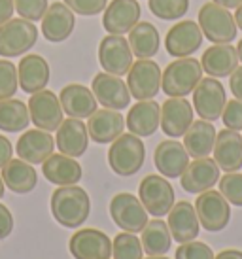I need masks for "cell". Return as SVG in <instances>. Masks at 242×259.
<instances>
[{
    "label": "cell",
    "mask_w": 242,
    "mask_h": 259,
    "mask_svg": "<svg viewBox=\"0 0 242 259\" xmlns=\"http://www.w3.org/2000/svg\"><path fill=\"white\" fill-rule=\"evenodd\" d=\"M91 212V199L86 189L74 186H59L51 195V214L63 227L76 229L87 222Z\"/></svg>",
    "instance_id": "cell-1"
},
{
    "label": "cell",
    "mask_w": 242,
    "mask_h": 259,
    "mask_svg": "<svg viewBox=\"0 0 242 259\" xmlns=\"http://www.w3.org/2000/svg\"><path fill=\"white\" fill-rule=\"evenodd\" d=\"M200 61L193 57H182L167 65L161 76V89L169 97H187L203 79Z\"/></svg>",
    "instance_id": "cell-2"
},
{
    "label": "cell",
    "mask_w": 242,
    "mask_h": 259,
    "mask_svg": "<svg viewBox=\"0 0 242 259\" xmlns=\"http://www.w3.org/2000/svg\"><path fill=\"white\" fill-rule=\"evenodd\" d=\"M144 159H146L144 142L133 133L117 137L108 150V165L117 176L136 174L142 168Z\"/></svg>",
    "instance_id": "cell-3"
},
{
    "label": "cell",
    "mask_w": 242,
    "mask_h": 259,
    "mask_svg": "<svg viewBox=\"0 0 242 259\" xmlns=\"http://www.w3.org/2000/svg\"><path fill=\"white\" fill-rule=\"evenodd\" d=\"M38 42V29L29 19H10L0 25V57H21Z\"/></svg>",
    "instance_id": "cell-4"
},
{
    "label": "cell",
    "mask_w": 242,
    "mask_h": 259,
    "mask_svg": "<svg viewBox=\"0 0 242 259\" xmlns=\"http://www.w3.org/2000/svg\"><path fill=\"white\" fill-rule=\"evenodd\" d=\"M199 27L214 44H229L236 38V23L227 8L207 2L199 10Z\"/></svg>",
    "instance_id": "cell-5"
},
{
    "label": "cell",
    "mask_w": 242,
    "mask_h": 259,
    "mask_svg": "<svg viewBox=\"0 0 242 259\" xmlns=\"http://www.w3.org/2000/svg\"><path fill=\"white\" fill-rule=\"evenodd\" d=\"M138 199L151 216H167L174 206V189L165 176L148 174L138 186Z\"/></svg>",
    "instance_id": "cell-6"
},
{
    "label": "cell",
    "mask_w": 242,
    "mask_h": 259,
    "mask_svg": "<svg viewBox=\"0 0 242 259\" xmlns=\"http://www.w3.org/2000/svg\"><path fill=\"white\" fill-rule=\"evenodd\" d=\"M161 68L151 59H138L127 72V87L131 97L138 101H150L161 89Z\"/></svg>",
    "instance_id": "cell-7"
},
{
    "label": "cell",
    "mask_w": 242,
    "mask_h": 259,
    "mask_svg": "<svg viewBox=\"0 0 242 259\" xmlns=\"http://www.w3.org/2000/svg\"><path fill=\"white\" fill-rule=\"evenodd\" d=\"M195 212H197L199 223L208 233H218L225 229L231 220V206L227 199L220 191H214V189L199 193L195 201Z\"/></svg>",
    "instance_id": "cell-8"
},
{
    "label": "cell",
    "mask_w": 242,
    "mask_h": 259,
    "mask_svg": "<svg viewBox=\"0 0 242 259\" xmlns=\"http://www.w3.org/2000/svg\"><path fill=\"white\" fill-rule=\"evenodd\" d=\"M227 104L225 87L216 78H203L193 91V108L197 110L200 119L216 121L223 114V108Z\"/></svg>",
    "instance_id": "cell-9"
},
{
    "label": "cell",
    "mask_w": 242,
    "mask_h": 259,
    "mask_svg": "<svg viewBox=\"0 0 242 259\" xmlns=\"http://www.w3.org/2000/svg\"><path fill=\"white\" fill-rule=\"evenodd\" d=\"M110 216L119 229L140 233L148 223V210L133 193H117L110 201Z\"/></svg>",
    "instance_id": "cell-10"
},
{
    "label": "cell",
    "mask_w": 242,
    "mask_h": 259,
    "mask_svg": "<svg viewBox=\"0 0 242 259\" xmlns=\"http://www.w3.org/2000/svg\"><path fill=\"white\" fill-rule=\"evenodd\" d=\"M29 114L30 121L34 123L38 129L53 133L59 129V125L63 123V106L59 97L53 91L42 89L30 97L29 101Z\"/></svg>",
    "instance_id": "cell-11"
},
{
    "label": "cell",
    "mask_w": 242,
    "mask_h": 259,
    "mask_svg": "<svg viewBox=\"0 0 242 259\" xmlns=\"http://www.w3.org/2000/svg\"><path fill=\"white\" fill-rule=\"evenodd\" d=\"M99 61L104 72L123 76L133 66V51L129 46V40H125L119 34H108L100 40L99 46Z\"/></svg>",
    "instance_id": "cell-12"
},
{
    "label": "cell",
    "mask_w": 242,
    "mask_h": 259,
    "mask_svg": "<svg viewBox=\"0 0 242 259\" xmlns=\"http://www.w3.org/2000/svg\"><path fill=\"white\" fill-rule=\"evenodd\" d=\"M91 91L99 104L110 110H125L131 102V91L121 76L100 72L93 78Z\"/></svg>",
    "instance_id": "cell-13"
},
{
    "label": "cell",
    "mask_w": 242,
    "mask_h": 259,
    "mask_svg": "<svg viewBox=\"0 0 242 259\" xmlns=\"http://www.w3.org/2000/svg\"><path fill=\"white\" fill-rule=\"evenodd\" d=\"M68 250L74 259H110L112 242L99 229H79L72 235Z\"/></svg>",
    "instance_id": "cell-14"
},
{
    "label": "cell",
    "mask_w": 242,
    "mask_h": 259,
    "mask_svg": "<svg viewBox=\"0 0 242 259\" xmlns=\"http://www.w3.org/2000/svg\"><path fill=\"white\" fill-rule=\"evenodd\" d=\"M203 44V30L195 21H180L169 29L165 48L172 57H191Z\"/></svg>",
    "instance_id": "cell-15"
},
{
    "label": "cell",
    "mask_w": 242,
    "mask_h": 259,
    "mask_svg": "<svg viewBox=\"0 0 242 259\" xmlns=\"http://www.w3.org/2000/svg\"><path fill=\"white\" fill-rule=\"evenodd\" d=\"M140 14L142 10L136 0H112L104 8V15H102L104 30L110 34L123 36L138 23Z\"/></svg>",
    "instance_id": "cell-16"
},
{
    "label": "cell",
    "mask_w": 242,
    "mask_h": 259,
    "mask_svg": "<svg viewBox=\"0 0 242 259\" xmlns=\"http://www.w3.org/2000/svg\"><path fill=\"white\" fill-rule=\"evenodd\" d=\"M220 182V166L214 159L200 157L187 165L180 176V184L187 193H205Z\"/></svg>",
    "instance_id": "cell-17"
},
{
    "label": "cell",
    "mask_w": 242,
    "mask_h": 259,
    "mask_svg": "<svg viewBox=\"0 0 242 259\" xmlns=\"http://www.w3.org/2000/svg\"><path fill=\"white\" fill-rule=\"evenodd\" d=\"M193 123V106L184 97H171L161 106V129L167 137H184Z\"/></svg>",
    "instance_id": "cell-18"
},
{
    "label": "cell",
    "mask_w": 242,
    "mask_h": 259,
    "mask_svg": "<svg viewBox=\"0 0 242 259\" xmlns=\"http://www.w3.org/2000/svg\"><path fill=\"white\" fill-rule=\"evenodd\" d=\"M125 119L117 110L102 108L89 115L87 133L97 144H112L115 138L123 135Z\"/></svg>",
    "instance_id": "cell-19"
},
{
    "label": "cell",
    "mask_w": 242,
    "mask_h": 259,
    "mask_svg": "<svg viewBox=\"0 0 242 259\" xmlns=\"http://www.w3.org/2000/svg\"><path fill=\"white\" fill-rule=\"evenodd\" d=\"M153 161H155L157 170L165 178H180L189 165V153L184 144H180L176 140H163L157 144Z\"/></svg>",
    "instance_id": "cell-20"
},
{
    "label": "cell",
    "mask_w": 242,
    "mask_h": 259,
    "mask_svg": "<svg viewBox=\"0 0 242 259\" xmlns=\"http://www.w3.org/2000/svg\"><path fill=\"white\" fill-rule=\"evenodd\" d=\"M214 161L225 172H238L242 168V137L238 131L223 129L216 135Z\"/></svg>",
    "instance_id": "cell-21"
},
{
    "label": "cell",
    "mask_w": 242,
    "mask_h": 259,
    "mask_svg": "<svg viewBox=\"0 0 242 259\" xmlns=\"http://www.w3.org/2000/svg\"><path fill=\"white\" fill-rule=\"evenodd\" d=\"M53 148H55V140L48 131L32 129L19 137L15 151L23 161H27L30 165H40L53 153Z\"/></svg>",
    "instance_id": "cell-22"
},
{
    "label": "cell",
    "mask_w": 242,
    "mask_h": 259,
    "mask_svg": "<svg viewBox=\"0 0 242 259\" xmlns=\"http://www.w3.org/2000/svg\"><path fill=\"white\" fill-rule=\"evenodd\" d=\"M169 229H171L172 238L184 244V242H189V240H195L197 235H199L200 223L199 218H197V212H195V206L187 201H180L176 202L174 206L169 212Z\"/></svg>",
    "instance_id": "cell-23"
},
{
    "label": "cell",
    "mask_w": 242,
    "mask_h": 259,
    "mask_svg": "<svg viewBox=\"0 0 242 259\" xmlns=\"http://www.w3.org/2000/svg\"><path fill=\"white\" fill-rule=\"evenodd\" d=\"M76 25L74 12L66 4L55 2L48 8L46 15L42 17V32L48 42L61 44L72 34Z\"/></svg>",
    "instance_id": "cell-24"
},
{
    "label": "cell",
    "mask_w": 242,
    "mask_h": 259,
    "mask_svg": "<svg viewBox=\"0 0 242 259\" xmlns=\"http://www.w3.org/2000/svg\"><path fill=\"white\" fill-rule=\"evenodd\" d=\"M203 70L212 78H227L238 66V53L231 44H214L200 59Z\"/></svg>",
    "instance_id": "cell-25"
},
{
    "label": "cell",
    "mask_w": 242,
    "mask_h": 259,
    "mask_svg": "<svg viewBox=\"0 0 242 259\" xmlns=\"http://www.w3.org/2000/svg\"><path fill=\"white\" fill-rule=\"evenodd\" d=\"M57 148L61 153L68 155V157H79L84 155L89 144V133H87V125H84L82 119L76 117H68L63 119V123L57 129Z\"/></svg>",
    "instance_id": "cell-26"
},
{
    "label": "cell",
    "mask_w": 242,
    "mask_h": 259,
    "mask_svg": "<svg viewBox=\"0 0 242 259\" xmlns=\"http://www.w3.org/2000/svg\"><path fill=\"white\" fill-rule=\"evenodd\" d=\"M59 101H61L64 114L76 119H84L95 114L97 104H99L91 89L82 83H68L66 87H63Z\"/></svg>",
    "instance_id": "cell-27"
},
{
    "label": "cell",
    "mask_w": 242,
    "mask_h": 259,
    "mask_svg": "<svg viewBox=\"0 0 242 259\" xmlns=\"http://www.w3.org/2000/svg\"><path fill=\"white\" fill-rule=\"evenodd\" d=\"M17 76H19V87L23 91L34 95L46 89V85L50 83V65L42 55L30 53L19 61Z\"/></svg>",
    "instance_id": "cell-28"
},
{
    "label": "cell",
    "mask_w": 242,
    "mask_h": 259,
    "mask_svg": "<svg viewBox=\"0 0 242 259\" xmlns=\"http://www.w3.org/2000/svg\"><path fill=\"white\" fill-rule=\"evenodd\" d=\"M125 125L136 137H151L161 125V106L151 99L136 102L129 110Z\"/></svg>",
    "instance_id": "cell-29"
},
{
    "label": "cell",
    "mask_w": 242,
    "mask_h": 259,
    "mask_svg": "<svg viewBox=\"0 0 242 259\" xmlns=\"http://www.w3.org/2000/svg\"><path fill=\"white\" fill-rule=\"evenodd\" d=\"M46 180L55 186H74L82 180V166L74 157L64 153H51L42 163Z\"/></svg>",
    "instance_id": "cell-30"
},
{
    "label": "cell",
    "mask_w": 242,
    "mask_h": 259,
    "mask_svg": "<svg viewBox=\"0 0 242 259\" xmlns=\"http://www.w3.org/2000/svg\"><path fill=\"white\" fill-rule=\"evenodd\" d=\"M0 176L10 191L19 195L30 193L38 184V174H36L34 166L23 159H10L6 165L2 166Z\"/></svg>",
    "instance_id": "cell-31"
},
{
    "label": "cell",
    "mask_w": 242,
    "mask_h": 259,
    "mask_svg": "<svg viewBox=\"0 0 242 259\" xmlns=\"http://www.w3.org/2000/svg\"><path fill=\"white\" fill-rule=\"evenodd\" d=\"M216 135L218 133H216L212 121H207V119L193 121L191 127L185 131L184 135V148L187 150L189 157H208L216 144Z\"/></svg>",
    "instance_id": "cell-32"
},
{
    "label": "cell",
    "mask_w": 242,
    "mask_h": 259,
    "mask_svg": "<svg viewBox=\"0 0 242 259\" xmlns=\"http://www.w3.org/2000/svg\"><path fill=\"white\" fill-rule=\"evenodd\" d=\"M159 30L148 21L136 23L133 29L129 30V46L133 55L138 59H151L159 51Z\"/></svg>",
    "instance_id": "cell-33"
},
{
    "label": "cell",
    "mask_w": 242,
    "mask_h": 259,
    "mask_svg": "<svg viewBox=\"0 0 242 259\" xmlns=\"http://www.w3.org/2000/svg\"><path fill=\"white\" fill-rule=\"evenodd\" d=\"M142 248L148 255H165L171 250L172 235L163 220H151L142 229Z\"/></svg>",
    "instance_id": "cell-34"
},
{
    "label": "cell",
    "mask_w": 242,
    "mask_h": 259,
    "mask_svg": "<svg viewBox=\"0 0 242 259\" xmlns=\"http://www.w3.org/2000/svg\"><path fill=\"white\" fill-rule=\"evenodd\" d=\"M30 114L29 106L17 99L0 101V131L4 133H19L29 127Z\"/></svg>",
    "instance_id": "cell-35"
},
{
    "label": "cell",
    "mask_w": 242,
    "mask_h": 259,
    "mask_svg": "<svg viewBox=\"0 0 242 259\" xmlns=\"http://www.w3.org/2000/svg\"><path fill=\"white\" fill-rule=\"evenodd\" d=\"M112 255L114 259H142L144 248L140 238L135 233H119L112 242Z\"/></svg>",
    "instance_id": "cell-36"
},
{
    "label": "cell",
    "mask_w": 242,
    "mask_h": 259,
    "mask_svg": "<svg viewBox=\"0 0 242 259\" xmlns=\"http://www.w3.org/2000/svg\"><path fill=\"white\" fill-rule=\"evenodd\" d=\"M150 12L159 19L174 21L187 14L189 0H150Z\"/></svg>",
    "instance_id": "cell-37"
},
{
    "label": "cell",
    "mask_w": 242,
    "mask_h": 259,
    "mask_svg": "<svg viewBox=\"0 0 242 259\" xmlns=\"http://www.w3.org/2000/svg\"><path fill=\"white\" fill-rule=\"evenodd\" d=\"M17 87H19V76L15 65L8 59H0V101L12 99Z\"/></svg>",
    "instance_id": "cell-38"
},
{
    "label": "cell",
    "mask_w": 242,
    "mask_h": 259,
    "mask_svg": "<svg viewBox=\"0 0 242 259\" xmlns=\"http://www.w3.org/2000/svg\"><path fill=\"white\" fill-rule=\"evenodd\" d=\"M220 193L227 199L229 204L242 206V174L227 172L220 178Z\"/></svg>",
    "instance_id": "cell-39"
},
{
    "label": "cell",
    "mask_w": 242,
    "mask_h": 259,
    "mask_svg": "<svg viewBox=\"0 0 242 259\" xmlns=\"http://www.w3.org/2000/svg\"><path fill=\"white\" fill-rule=\"evenodd\" d=\"M15 12L21 15L23 19L29 21H42V17L48 12V0H14Z\"/></svg>",
    "instance_id": "cell-40"
},
{
    "label": "cell",
    "mask_w": 242,
    "mask_h": 259,
    "mask_svg": "<svg viewBox=\"0 0 242 259\" xmlns=\"http://www.w3.org/2000/svg\"><path fill=\"white\" fill-rule=\"evenodd\" d=\"M212 248L205 242L199 240H189L180 244V248L176 250V259H214Z\"/></svg>",
    "instance_id": "cell-41"
},
{
    "label": "cell",
    "mask_w": 242,
    "mask_h": 259,
    "mask_svg": "<svg viewBox=\"0 0 242 259\" xmlns=\"http://www.w3.org/2000/svg\"><path fill=\"white\" fill-rule=\"evenodd\" d=\"M223 125L231 131H242V101L233 99L225 104L223 114H221Z\"/></svg>",
    "instance_id": "cell-42"
},
{
    "label": "cell",
    "mask_w": 242,
    "mask_h": 259,
    "mask_svg": "<svg viewBox=\"0 0 242 259\" xmlns=\"http://www.w3.org/2000/svg\"><path fill=\"white\" fill-rule=\"evenodd\" d=\"M64 4L78 15H97L104 12L108 0H64Z\"/></svg>",
    "instance_id": "cell-43"
},
{
    "label": "cell",
    "mask_w": 242,
    "mask_h": 259,
    "mask_svg": "<svg viewBox=\"0 0 242 259\" xmlns=\"http://www.w3.org/2000/svg\"><path fill=\"white\" fill-rule=\"evenodd\" d=\"M12 231H14V216L8 210V206L0 204V240L10 237Z\"/></svg>",
    "instance_id": "cell-44"
},
{
    "label": "cell",
    "mask_w": 242,
    "mask_h": 259,
    "mask_svg": "<svg viewBox=\"0 0 242 259\" xmlns=\"http://www.w3.org/2000/svg\"><path fill=\"white\" fill-rule=\"evenodd\" d=\"M229 87L235 99L242 101V66H236V70L229 76Z\"/></svg>",
    "instance_id": "cell-45"
},
{
    "label": "cell",
    "mask_w": 242,
    "mask_h": 259,
    "mask_svg": "<svg viewBox=\"0 0 242 259\" xmlns=\"http://www.w3.org/2000/svg\"><path fill=\"white\" fill-rule=\"evenodd\" d=\"M12 155H14V146L6 137L0 135V168L12 159Z\"/></svg>",
    "instance_id": "cell-46"
},
{
    "label": "cell",
    "mask_w": 242,
    "mask_h": 259,
    "mask_svg": "<svg viewBox=\"0 0 242 259\" xmlns=\"http://www.w3.org/2000/svg\"><path fill=\"white\" fill-rule=\"evenodd\" d=\"M14 0H0V25H4L6 21L12 19L14 15Z\"/></svg>",
    "instance_id": "cell-47"
},
{
    "label": "cell",
    "mask_w": 242,
    "mask_h": 259,
    "mask_svg": "<svg viewBox=\"0 0 242 259\" xmlns=\"http://www.w3.org/2000/svg\"><path fill=\"white\" fill-rule=\"evenodd\" d=\"M214 259H242V252L240 250H223Z\"/></svg>",
    "instance_id": "cell-48"
},
{
    "label": "cell",
    "mask_w": 242,
    "mask_h": 259,
    "mask_svg": "<svg viewBox=\"0 0 242 259\" xmlns=\"http://www.w3.org/2000/svg\"><path fill=\"white\" fill-rule=\"evenodd\" d=\"M214 4H220V6L227 8V10H233V8H238L242 4V0H212Z\"/></svg>",
    "instance_id": "cell-49"
},
{
    "label": "cell",
    "mask_w": 242,
    "mask_h": 259,
    "mask_svg": "<svg viewBox=\"0 0 242 259\" xmlns=\"http://www.w3.org/2000/svg\"><path fill=\"white\" fill-rule=\"evenodd\" d=\"M235 23H236V27H238V29H242V4L238 8H236V12H235Z\"/></svg>",
    "instance_id": "cell-50"
},
{
    "label": "cell",
    "mask_w": 242,
    "mask_h": 259,
    "mask_svg": "<svg viewBox=\"0 0 242 259\" xmlns=\"http://www.w3.org/2000/svg\"><path fill=\"white\" fill-rule=\"evenodd\" d=\"M4 191H6V186H4V180H2V176H0V199L4 197Z\"/></svg>",
    "instance_id": "cell-51"
},
{
    "label": "cell",
    "mask_w": 242,
    "mask_h": 259,
    "mask_svg": "<svg viewBox=\"0 0 242 259\" xmlns=\"http://www.w3.org/2000/svg\"><path fill=\"white\" fill-rule=\"evenodd\" d=\"M236 53H238V61H242V40L236 46Z\"/></svg>",
    "instance_id": "cell-52"
},
{
    "label": "cell",
    "mask_w": 242,
    "mask_h": 259,
    "mask_svg": "<svg viewBox=\"0 0 242 259\" xmlns=\"http://www.w3.org/2000/svg\"><path fill=\"white\" fill-rule=\"evenodd\" d=\"M146 259H169V257H165V255H150V257Z\"/></svg>",
    "instance_id": "cell-53"
}]
</instances>
